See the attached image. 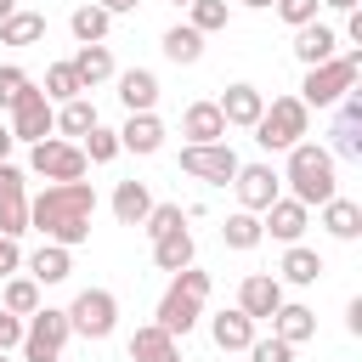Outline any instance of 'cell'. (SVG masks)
Instances as JSON below:
<instances>
[{
	"mask_svg": "<svg viewBox=\"0 0 362 362\" xmlns=\"http://www.w3.org/2000/svg\"><path fill=\"white\" fill-rule=\"evenodd\" d=\"M90 215H96L90 181H51L45 192L28 198V226L45 232V243H62V249L90 243Z\"/></svg>",
	"mask_w": 362,
	"mask_h": 362,
	"instance_id": "cell-1",
	"label": "cell"
},
{
	"mask_svg": "<svg viewBox=\"0 0 362 362\" xmlns=\"http://www.w3.org/2000/svg\"><path fill=\"white\" fill-rule=\"evenodd\" d=\"M283 181H288V198L294 204H328V198H339V164H334V153L328 147H317V141H294L288 147V170H283Z\"/></svg>",
	"mask_w": 362,
	"mask_h": 362,
	"instance_id": "cell-2",
	"label": "cell"
},
{
	"mask_svg": "<svg viewBox=\"0 0 362 362\" xmlns=\"http://www.w3.org/2000/svg\"><path fill=\"white\" fill-rule=\"evenodd\" d=\"M209 272H198V266H187V272H175L170 277V288H164V300H158V328L164 334H175V339H187L192 328H198V317H204V300H209Z\"/></svg>",
	"mask_w": 362,
	"mask_h": 362,
	"instance_id": "cell-3",
	"label": "cell"
},
{
	"mask_svg": "<svg viewBox=\"0 0 362 362\" xmlns=\"http://www.w3.org/2000/svg\"><path fill=\"white\" fill-rule=\"evenodd\" d=\"M356 74H362V51L351 45L345 57L305 68V79H300V102H305V107H339V96L356 90Z\"/></svg>",
	"mask_w": 362,
	"mask_h": 362,
	"instance_id": "cell-4",
	"label": "cell"
},
{
	"mask_svg": "<svg viewBox=\"0 0 362 362\" xmlns=\"http://www.w3.org/2000/svg\"><path fill=\"white\" fill-rule=\"evenodd\" d=\"M305 130H311V107L300 96H272L266 113L255 119V141L266 153H288L294 141H305Z\"/></svg>",
	"mask_w": 362,
	"mask_h": 362,
	"instance_id": "cell-5",
	"label": "cell"
},
{
	"mask_svg": "<svg viewBox=\"0 0 362 362\" xmlns=\"http://www.w3.org/2000/svg\"><path fill=\"white\" fill-rule=\"evenodd\" d=\"M68 311L57 305H40L34 317H23V362H62V345H68Z\"/></svg>",
	"mask_w": 362,
	"mask_h": 362,
	"instance_id": "cell-6",
	"label": "cell"
},
{
	"mask_svg": "<svg viewBox=\"0 0 362 362\" xmlns=\"http://www.w3.org/2000/svg\"><path fill=\"white\" fill-rule=\"evenodd\" d=\"M68 328L85 334V339H107L119 328V300L113 288H79L74 305H68Z\"/></svg>",
	"mask_w": 362,
	"mask_h": 362,
	"instance_id": "cell-7",
	"label": "cell"
},
{
	"mask_svg": "<svg viewBox=\"0 0 362 362\" xmlns=\"http://www.w3.org/2000/svg\"><path fill=\"white\" fill-rule=\"evenodd\" d=\"M28 170L45 175V181H85V153H79V141L45 136V141L28 147Z\"/></svg>",
	"mask_w": 362,
	"mask_h": 362,
	"instance_id": "cell-8",
	"label": "cell"
},
{
	"mask_svg": "<svg viewBox=\"0 0 362 362\" xmlns=\"http://www.w3.org/2000/svg\"><path fill=\"white\" fill-rule=\"evenodd\" d=\"M6 130H11V141H28V147H34V141H45V136H57V107L45 102V90H40V85H28V90L17 96V107H11V124H6Z\"/></svg>",
	"mask_w": 362,
	"mask_h": 362,
	"instance_id": "cell-9",
	"label": "cell"
},
{
	"mask_svg": "<svg viewBox=\"0 0 362 362\" xmlns=\"http://www.w3.org/2000/svg\"><path fill=\"white\" fill-rule=\"evenodd\" d=\"M181 170L192 181H209V187H226L238 175V153L232 141H209V147H181Z\"/></svg>",
	"mask_w": 362,
	"mask_h": 362,
	"instance_id": "cell-10",
	"label": "cell"
},
{
	"mask_svg": "<svg viewBox=\"0 0 362 362\" xmlns=\"http://www.w3.org/2000/svg\"><path fill=\"white\" fill-rule=\"evenodd\" d=\"M232 187H238V209H249V215H266V204L283 198V175L272 164H238Z\"/></svg>",
	"mask_w": 362,
	"mask_h": 362,
	"instance_id": "cell-11",
	"label": "cell"
},
{
	"mask_svg": "<svg viewBox=\"0 0 362 362\" xmlns=\"http://www.w3.org/2000/svg\"><path fill=\"white\" fill-rule=\"evenodd\" d=\"M221 119H226V130H255V119L266 113V96H260V85H249V79H238V85H226L221 90Z\"/></svg>",
	"mask_w": 362,
	"mask_h": 362,
	"instance_id": "cell-12",
	"label": "cell"
},
{
	"mask_svg": "<svg viewBox=\"0 0 362 362\" xmlns=\"http://www.w3.org/2000/svg\"><path fill=\"white\" fill-rule=\"evenodd\" d=\"M277 305H283V283H277L272 272H249L243 288H238V311H243L249 322H272Z\"/></svg>",
	"mask_w": 362,
	"mask_h": 362,
	"instance_id": "cell-13",
	"label": "cell"
},
{
	"mask_svg": "<svg viewBox=\"0 0 362 362\" xmlns=\"http://www.w3.org/2000/svg\"><path fill=\"white\" fill-rule=\"evenodd\" d=\"M305 226H311V209L294 204V198H277V204H266V215H260V232L277 238V243H300Z\"/></svg>",
	"mask_w": 362,
	"mask_h": 362,
	"instance_id": "cell-14",
	"label": "cell"
},
{
	"mask_svg": "<svg viewBox=\"0 0 362 362\" xmlns=\"http://www.w3.org/2000/svg\"><path fill=\"white\" fill-rule=\"evenodd\" d=\"M158 147H164V119H158V113H130V119L119 124V153L153 158Z\"/></svg>",
	"mask_w": 362,
	"mask_h": 362,
	"instance_id": "cell-15",
	"label": "cell"
},
{
	"mask_svg": "<svg viewBox=\"0 0 362 362\" xmlns=\"http://www.w3.org/2000/svg\"><path fill=\"white\" fill-rule=\"evenodd\" d=\"M294 57H300V68L334 62V57H339V34H334L328 23H305V28H294Z\"/></svg>",
	"mask_w": 362,
	"mask_h": 362,
	"instance_id": "cell-16",
	"label": "cell"
},
{
	"mask_svg": "<svg viewBox=\"0 0 362 362\" xmlns=\"http://www.w3.org/2000/svg\"><path fill=\"white\" fill-rule=\"evenodd\" d=\"M181 136H187V147L226 141V119H221V107H215V102H192V107L181 113Z\"/></svg>",
	"mask_w": 362,
	"mask_h": 362,
	"instance_id": "cell-17",
	"label": "cell"
},
{
	"mask_svg": "<svg viewBox=\"0 0 362 362\" xmlns=\"http://www.w3.org/2000/svg\"><path fill=\"white\" fill-rule=\"evenodd\" d=\"M23 272H28L40 288H51V283H68V272H74V249H62V243H40V249L23 260Z\"/></svg>",
	"mask_w": 362,
	"mask_h": 362,
	"instance_id": "cell-18",
	"label": "cell"
},
{
	"mask_svg": "<svg viewBox=\"0 0 362 362\" xmlns=\"http://www.w3.org/2000/svg\"><path fill=\"white\" fill-rule=\"evenodd\" d=\"M272 334H277L283 345H294V351H300V345L317 334V311H311V305H300V300H283V305L272 311Z\"/></svg>",
	"mask_w": 362,
	"mask_h": 362,
	"instance_id": "cell-19",
	"label": "cell"
},
{
	"mask_svg": "<svg viewBox=\"0 0 362 362\" xmlns=\"http://www.w3.org/2000/svg\"><path fill=\"white\" fill-rule=\"evenodd\" d=\"M130 362H181V339L164 334L158 322H141L130 334Z\"/></svg>",
	"mask_w": 362,
	"mask_h": 362,
	"instance_id": "cell-20",
	"label": "cell"
},
{
	"mask_svg": "<svg viewBox=\"0 0 362 362\" xmlns=\"http://www.w3.org/2000/svg\"><path fill=\"white\" fill-rule=\"evenodd\" d=\"M113 79H119L124 113H153V102H158V74H153V68H124V74H113Z\"/></svg>",
	"mask_w": 362,
	"mask_h": 362,
	"instance_id": "cell-21",
	"label": "cell"
},
{
	"mask_svg": "<svg viewBox=\"0 0 362 362\" xmlns=\"http://www.w3.org/2000/svg\"><path fill=\"white\" fill-rule=\"evenodd\" d=\"M322 272H328V266H322V255H317V249H305V243H288V249H283V266H277V283L311 288Z\"/></svg>",
	"mask_w": 362,
	"mask_h": 362,
	"instance_id": "cell-22",
	"label": "cell"
},
{
	"mask_svg": "<svg viewBox=\"0 0 362 362\" xmlns=\"http://www.w3.org/2000/svg\"><path fill=\"white\" fill-rule=\"evenodd\" d=\"M153 266L158 272H187L192 266V232L187 226H175V232H164V238H153Z\"/></svg>",
	"mask_w": 362,
	"mask_h": 362,
	"instance_id": "cell-23",
	"label": "cell"
},
{
	"mask_svg": "<svg viewBox=\"0 0 362 362\" xmlns=\"http://www.w3.org/2000/svg\"><path fill=\"white\" fill-rule=\"evenodd\" d=\"M209 339L221 345V351H249L255 345V322L232 305V311H221V317H209Z\"/></svg>",
	"mask_w": 362,
	"mask_h": 362,
	"instance_id": "cell-24",
	"label": "cell"
},
{
	"mask_svg": "<svg viewBox=\"0 0 362 362\" xmlns=\"http://www.w3.org/2000/svg\"><path fill=\"white\" fill-rule=\"evenodd\" d=\"M68 62H74V74H79V85H85V90H96L102 79H113V74H119V68H113V51H107V45H79V51H74Z\"/></svg>",
	"mask_w": 362,
	"mask_h": 362,
	"instance_id": "cell-25",
	"label": "cell"
},
{
	"mask_svg": "<svg viewBox=\"0 0 362 362\" xmlns=\"http://www.w3.org/2000/svg\"><path fill=\"white\" fill-rule=\"evenodd\" d=\"M147 209H153L147 181H119V187H113V215H119V226H141Z\"/></svg>",
	"mask_w": 362,
	"mask_h": 362,
	"instance_id": "cell-26",
	"label": "cell"
},
{
	"mask_svg": "<svg viewBox=\"0 0 362 362\" xmlns=\"http://www.w3.org/2000/svg\"><path fill=\"white\" fill-rule=\"evenodd\" d=\"M322 226H328V238L356 243V238H362V204H351V198H328V204H322Z\"/></svg>",
	"mask_w": 362,
	"mask_h": 362,
	"instance_id": "cell-27",
	"label": "cell"
},
{
	"mask_svg": "<svg viewBox=\"0 0 362 362\" xmlns=\"http://www.w3.org/2000/svg\"><path fill=\"white\" fill-rule=\"evenodd\" d=\"M90 130H96V102L74 96V102L57 107V136H62V141H85Z\"/></svg>",
	"mask_w": 362,
	"mask_h": 362,
	"instance_id": "cell-28",
	"label": "cell"
},
{
	"mask_svg": "<svg viewBox=\"0 0 362 362\" xmlns=\"http://www.w3.org/2000/svg\"><path fill=\"white\" fill-rule=\"evenodd\" d=\"M68 28H74V40H79V45H102V40H107V28H113V17H107L96 0H85V6H74Z\"/></svg>",
	"mask_w": 362,
	"mask_h": 362,
	"instance_id": "cell-29",
	"label": "cell"
},
{
	"mask_svg": "<svg viewBox=\"0 0 362 362\" xmlns=\"http://www.w3.org/2000/svg\"><path fill=\"white\" fill-rule=\"evenodd\" d=\"M158 45H164V57H170V62H181V68H192V62L204 57V34H198V28H187V23L164 28V40H158Z\"/></svg>",
	"mask_w": 362,
	"mask_h": 362,
	"instance_id": "cell-30",
	"label": "cell"
},
{
	"mask_svg": "<svg viewBox=\"0 0 362 362\" xmlns=\"http://www.w3.org/2000/svg\"><path fill=\"white\" fill-rule=\"evenodd\" d=\"M260 238H266V232H260V215H249V209H232V215L221 221V243H226V249H238V255H243V249H255Z\"/></svg>",
	"mask_w": 362,
	"mask_h": 362,
	"instance_id": "cell-31",
	"label": "cell"
},
{
	"mask_svg": "<svg viewBox=\"0 0 362 362\" xmlns=\"http://www.w3.org/2000/svg\"><path fill=\"white\" fill-rule=\"evenodd\" d=\"M45 300H40V283L34 277H6V288H0V311H11V317H34Z\"/></svg>",
	"mask_w": 362,
	"mask_h": 362,
	"instance_id": "cell-32",
	"label": "cell"
},
{
	"mask_svg": "<svg viewBox=\"0 0 362 362\" xmlns=\"http://www.w3.org/2000/svg\"><path fill=\"white\" fill-rule=\"evenodd\" d=\"M45 40V17L40 11H11L0 23V45H40Z\"/></svg>",
	"mask_w": 362,
	"mask_h": 362,
	"instance_id": "cell-33",
	"label": "cell"
},
{
	"mask_svg": "<svg viewBox=\"0 0 362 362\" xmlns=\"http://www.w3.org/2000/svg\"><path fill=\"white\" fill-rule=\"evenodd\" d=\"M45 102L51 107H62V102H74V96H85V85H79V74H74V62H51L45 68Z\"/></svg>",
	"mask_w": 362,
	"mask_h": 362,
	"instance_id": "cell-34",
	"label": "cell"
},
{
	"mask_svg": "<svg viewBox=\"0 0 362 362\" xmlns=\"http://www.w3.org/2000/svg\"><path fill=\"white\" fill-rule=\"evenodd\" d=\"M232 23V6L226 0H192L187 6V28H198V34H221Z\"/></svg>",
	"mask_w": 362,
	"mask_h": 362,
	"instance_id": "cell-35",
	"label": "cell"
},
{
	"mask_svg": "<svg viewBox=\"0 0 362 362\" xmlns=\"http://www.w3.org/2000/svg\"><path fill=\"white\" fill-rule=\"evenodd\" d=\"M79 153H85V164H113V158H119V130H102V124H96V130L79 141Z\"/></svg>",
	"mask_w": 362,
	"mask_h": 362,
	"instance_id": "cell-36",
	"label": "cell"
},
{
	"mask_svg": "<svg viewBox=\"0 0 362 362\" xmlns=\"http://www.w3.org/2000/svg\"><path fill=\"white\" fill-rule=\"evenodd\" d=\"M28 85H34V79H28V74H23L17 62H0V107H6V113L17 107V96H23Z\"/></svg>",
	"mask_w": 362,
	"mask_h": 362,
	"instance_id": "cell-37",
	"label": "cell"
},
{
	"mask_svg": "<svg viewBox=\"0 0 362 362\" xmlns=\"http://www.w3.org/2000/svg\"><path fill=\"white\" fill-rule=\"evenodd\" d=\"M175 226H181V204H153L147 221H141L147 238H164V232H175Z\"/></svg>",
	"mask_w": 362,
	"mask_h": 362,
	"instance_id": "cell-38",
	"label": "cell"
},
{
	"mask_svg": "<svg viewBox=\"0 0 362 362\" xmlns=\"http://www.w3.org/2000/svg\"><path fill=\"white\" fill-rule=\"evenodd\" d=\"M0 232L6 238H23L28 232V198H0Z\"/></svg>",
	"mask_w": 362,
	"mask_h": 362,
	"instance_id": "cell-39",
	"label": "cell"
},
{
	"mask_svg": "<svg viewBox=\"0 0 362 362\" xmlns=\"http://www.w3.org/2000/svg\"><path fill=\"white\" fill-rule=\"evenodd\" d=\"M272 11H277L288 28H305V23H317V11H322V6H317V0H277Z\"/></svg>",
	"mask_w": 362,
	"mask_h": 362,
	"instance_id": "cell-40",
	"label": "cell"
},
{
	"mask_svg": "<svg viewBox=\"0 0 362 362\" xmlns=\"http://www.w3.org/2000/svg\"><path fill=\"white\" fill-rule=\"evenodd\" d=\"M249 362H294V345H283L277 334H266V339L249 345Z\"/></svg>",
	"mask_w": 362,
	"mask_h": 362,
	"instance_id": "cell-41",
	"label": "cell"
},
{
	"mask_svg": "<svg viewBox=\"0 0 362 362\" xmlns=\"http://www.w3.org/2000/svg\"><path fill=\"white\" fill-rule=\"evenodd\" d=\"M0 198H28V181H23V170L11 158L0 164Z\"/></svg>",
	"mask_w": 362,
	"mask_h": 362,
	"instance_id": "cell-42",
	"label": "cell"
},
{
	"mask_svg": "<svg viewBox=\"0 0 362 362\" xmlns=\"http://www.w3.org/2000/svg\"><path fill=\"white\" fill-rule=\"evenodd\" d=\"M17 272H23V249H17V238H6V232H0V283H6V277H17Z\"/></svg>",
	"mask_w": 362,
	"mask_h": 362,
	"instance_id": "cell-43",
	"label": "cell"
},
{
	"mask_svg": "<svg viewBox=\"0 0 362 362\" xmlns=\"http://www.w3.org/2000/svg\"><path fill=\"white\" fill-rule=\"evenodd\" d=\"M17 345H23V317L0 311V356H6V351H17Z\"/></svg>",
	"mask_w": 362,
	"mask_h": 362,
	"instance_id": "cell-44",
	"label": "cell"
},
{
	"mask_svg": "<svg viewBox=\"0 0 362 362\" xmlns=\"http://www.w3.org/2000/svg\"><path fill=\"white\" fill-rule=\"evenodd\" d=\"M345 40L362 51V6H356V11H345Z\"/></svg>",
	"mask_w": 362,
	"mask_h": 362,
	"instance_id": "cell-45",
	"label": "cell"
},
{
	"mask_svg": "<svg viewBox=\"0 0 362 362\" xmlns=\"http://www.w3.org/2000/svg\"><path fill=\"white\" fill-rule=\"evenodd\" d=\"M107 17H130V11H141V0H96Z\"/></svg>",
	"mask_w": 362,
	"mask_h": 362,
	"instance_id": "cell-46",
	"label": "cell"
},
{
	"mask_svg": "<svg viewBox=\"0 0 362 362\" xmlns=\"http://www.w3.org/2000/svg\"><path fill=\"white\" fill-rule=\"evenodd\" d=\"M345 328H351V334H362V300H351V305H345Z\"/></svg>",
	"mask_w": 362,
	"mask_h": 362,
	"instance_id": "cell-47",
	"label": "cell"
},
{
	"mask_svg": "<svg viewBox=\"0 0 362 362\" xmlns=\"http://www.w3.org/2000/svg\"><path fill=\"white\" fill-rule=\"evenodd\" d=\"M11 147H17V141H11V130H6V124H0V164H6V158H11Z\"/></svg>",
	"mask_w": 362,
	"mask_h": 362,
	"instance_id": "cell-48",
	"label": "cell"
},
{
	"mask_svg": "<svg viewBox=\"0 0 362 362\" xmlns=\"http://www.w3.org/2000/svg\"><path fill=\"white\" fill-rule=\"evenodd\" d=\"M317 6H334V11H356L362 0H317Z\"/></svg>",
	"mask_w": 362,
	"mask_h": 362,
	"instance_id": "cell-49",
	"label": "cell"
},
{
	"mask_svg": "<svg viewBox=\"0 0 362 362\" xmlns=\"http://www.w3.org/2000/svg\"><path fill=\"white\" fill-rule=\"evenodd\" d=\"M238 6H249V11H272L277 0H238Z\"/></svg>",
	"mask_w": 362,
	"mask_h": 362,
	"instance_id": "cell-50",
	"label": "cell"
},
{
	"mask_svg": "<svg viewBox=\"0 0 362 362\" xmlns=\"http://www.w3.org/2000/svg\"><path fill=\"white\" fill-rule=\"evenodd\" d=\"M11 11H17V0H0V23H6V17H11Z\"/></svg>",
	"mask_w": 362,
	"mask_h": 362,
	"instance_id": "cell-51",
	"label": "cell"
},
{
	"mask_svg": "<svg viewBox=\"0 0 362 362\" xmlns=\"http://www.w3.org/2000/svg\"><path fill=\"white\" fill-rule=\"evenodd\" d=\"M170 6H192V0H170Z\"/></svg>",
	"mask_w": 362,
	"mask_h": 362,
	"instance_id": "cell-52",
	"label": "cell"
},
{
	"mask_svg": "<svg viewBox=\"0 0 362 362\" xmlns=\"http://www.w3.org/2000/svg\"><path fill=\"white\" fill-rule=\"evenodd\" d=\"M0 362H6V356H0Z\"/></svg>",
	"mask_w": 362,
	"mask_h": 362,
	"instance_id": "cell-53",
	"label": "cell"
}]
</instances>
